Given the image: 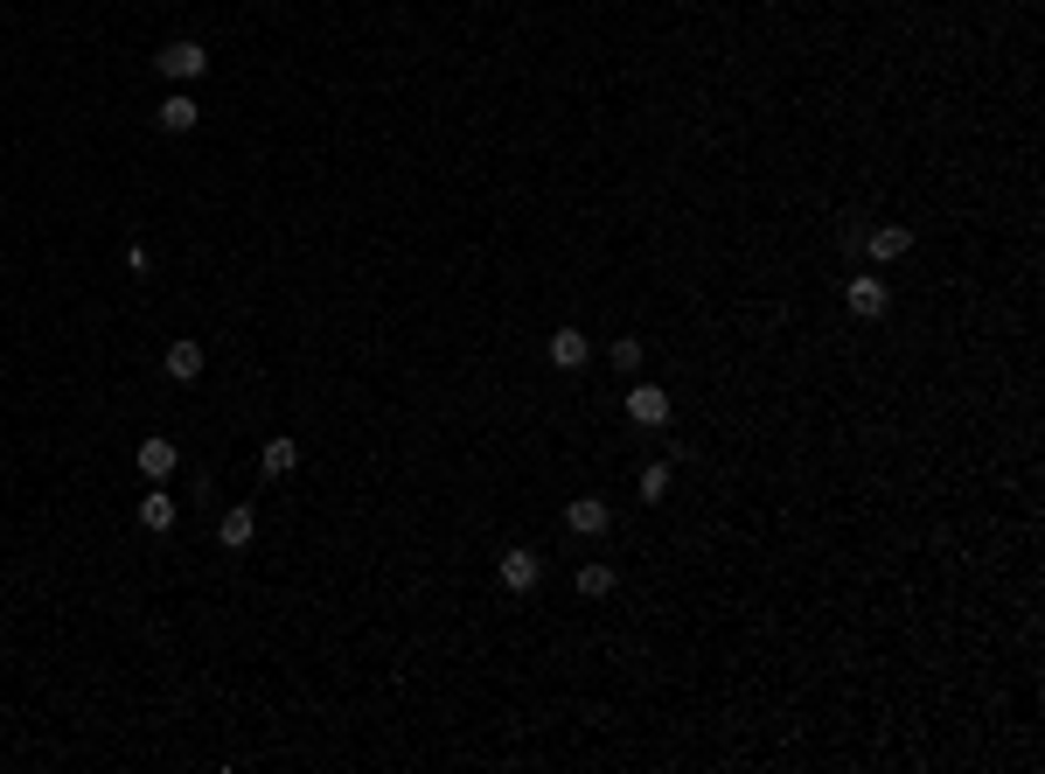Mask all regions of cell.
<instances>
[{
  "label": "cell",
  "mask_w": 1045,
  "mask_h": 774,
  "mask_svg": "<svg viewBox=\"0 0 1045 774\" xmlns=\"http://www.w3.org/2000/svg\"><path fill=\"white\" fill-rule=\"evenodd\" d=\"M627 419H635V426H670V391H662V384H635V391H627Z\"/></svg>",
  "instance_id": "2"
},
{
  "label": "cell",
  "mask_w": 1045,
  "mask_h": 774,
  "mask_svg": "<svg viewBox=\"0 0 1045 774\" xmlns=\"http://www.w3.org/2000/svg\"><path fill=\"white\" fill-rule=\"evenodd\" d=\"M175 461H182V454L161 440V432H154V440H140V475H147V482H167V475H175Z\"/></svg>",
  "instance_id": "11"
},
{
  "label": "cell",
  "mask_w": 1045,
  "mask_h": 774,
  "mask_svg": "<svg viewBox=\"0 0 1045 774\" xmlns=\"http://www.w3.org/2000/svg\"><path fill=\"white\" fill-rule=\"evenodd\" d=\"M844 300H850V314H858V321H879L892 293H885V279H850V287H844Z\"/></svg>",
  "instance_id": "8"
},
{
  "label": "cell",
  "mask_w": 1045,
  "mask_h": 774,
  "mask_svg": "<svg viewBox=\"0 0 1045 774\" xmlns=\"http://www.w3.org/2000/svg\"><path fill=\"white\" fill-rule=\"evenodd\" d=\"M579 593H585V600H606V593H614V565H585V573H579Z\"/></svg>",
  "instance_id": "14"
},
{
  "label": "cell",
  "mask_w": 1045,
  "mask_h": 774,
  "mask_svg": "<svg viewBox=\"0 0 1045 774\" xmlns=\"http://www.w3.org/2000/svg\"><path fill=\"white\" fill-rule=\"evenodd\" d=\"M864 244H871V258H885V266H892V258H906V252H914V231H906V223H879V231H871Z\"/></svg>",
  "instance_id": "10"
},
{
  "label": "cell",
  "mask_w": 1045,
  "mask_h": 774,
  "mask_svg": "<svg viewBox=\"0 0 1045 774\" xmlns=\"http://www.w3.org/2000/svg\"><path fill=\"white\" fill-rule=\"evenodd\" d=\"M252 538H258V517H252V509H244V502L223 509V523H217V544H223V552H244Z\"/></svg>",
  "instance_id": "9"
},
{
  "label": "cell",
  "mask_w": 1045,
  "mask_h": 774,
  "mask_svg": "<svg viewBox=\"0 0 1045 774\" xmlns=\"http://www.w3.org/2000/svg\"><path fill=\"white\" fill-rule=\"evenodd\" d=\"M606 517H614V509H606V496H579V502H565V523H572L579 538H600V531H606Z\"/></svg>",
  "instance_id": "7"
},
{
  "label": "cell",
  "mask_w": 1045,
  "mask_h": 774,
  "mask_svg": "<svg viewBox=\"0 0 1045 774\" xmlns=\"http://www.w3.org/2000/svg\"><path fill=\"white\" fill-rule=\"evenodd\" d=\"M544 356H550L558 370H585V356H593V343H585L579 328H558V335L544 343Z\"/></svg>",
  "instance_id": "6"
},
{
  "label": "cell",
  "mask_w": 1045,
  "mask_h": 774,
  "mask_svg": "<svg viewBox=\"0 0 1045 774\" xmlns=\"http://www.w3.org/2000/svg\"><path fill=\"white\" fill-rule=\"evenodd\" d=\"M662 496H670V467L655 461V467H641V502H662Z\"/></svg>",
  "instance_id": "15"
},
{
  "label": "cell",
  "mask_w": 1045,
  "mask_h": 774,
  "mask_svg": "<svg viewBox=\"0 0 1045 774\" xmlns=\"http://www.w3.org/2000/svg\"><path fill=\"white\" fill-rule=\"evenodd\" d=\"M161 370L175 377V384H196V377H202V343H196V335H175L167 356H161Z\"/></svg>",
  "instance_id": "3"
},
{
  "label": "cell",
  "mask_w": 1045,
  "mask_h": 774,
  "mask_svg": "<svg viewBox=\"0 0 1045 774\" xmlns=\"http://www.w3.org/2000/svg\"><path fill=\"white\" fill-rule=\"evenodd\" d=\"M544 579V558L537 552H502V593H530Z\"/></svg>",
  "instance_id": "4"
},
{
  "label": "cell",
  "mask_w": 1045,
  "mask_h": 774,
  "mask_svg": "<svg viewBox=\"0 0 1045 774\" xmlns=\"http://www.w3.org/2000/svg\"><path fill=\"white\" fill-rule=\"evenodd\" d=\"M196 119H202V105H196V99H182V91H167L161 112H154V126H161V134H196Z\"/></svg>",
  "instance_id": "5"
},
{
  "label": "cell",
  "mask_w": 1045,
  "mask_h": 774,
  "mask_svg": "<svg viewBox=\"0 0 1045 774\" xmlns=\"http://www.w3.org/2000/svg\"><path fill=\"white\" fill-rule=\"evenodd\" d=\"M140 523H147V531H175V502H167V488H154V496L140 502Z\"/></svg>",
  "instance_id": "13"
},
{
  "label": "cell",
  "mask_w": 1045,
  "mask_h": 774,
  "mask_svg": "<svg viewBox=\"0 0 1045 774\" xmlns=\"http://www.w3.org/2000/svg\"><path fill=\"white\" fill-rule=\"evenodd\" d=\"M635 363H641V343H635V335H620V343H614V370H635Z\"/></svg>",
  "instance_id": "16"
},
{
  "label": "cell",
  "mask_w": 1045,
  "mask_h": 774,
  "mask_svg": "<svg viewBox=\"0 0 1045 774\" xmlns=\"http://www.w3.org/2000/svg\"><path fill=\"white\" fill-rule=\"evenodd\" d=\"M154 70H161V78H175V84H188V78H202V70H209V49L188 43V35H175V43L154 49Z\"/></svg>",
  "instance_id": "1"
},
{
  "label": "cell",
  "mask_w": 1045,
  "mask_h": 774,
  "mask_svg": "<svg viewBox=\"0 0 1045 774\" xmlns=\"http://www.w3.org/2000/svg\"><path fill=\"white\" fill-rule=\"evenodd\" d=\"M258 467H265V475H272V482H279V475H293V467H300V447L287 440V432H279V440H265V454H258Z\"/></svg>",
  "instance_id": "12"
}]
</instances>
